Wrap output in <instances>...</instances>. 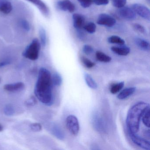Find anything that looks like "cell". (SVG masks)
<instances>
[{"mask_svg": "<svg viewBox=\"0 0 150 150\" xmlns=\"http://www.w3.org/2000/svg\"><path fill=\"white\" fill-rule=\"evenodd\" d=\"M52 86L50 71L44 67L40 68L34 92L38 100L48 106L51 105L53 102Z\"/></svg>", "mask_w": 150, "mask_h": 150, "instance_id": "obj_1", "label": "cell"}, {"mask_svg": "<svg viewBox=\"0 0 150 150\" xmlns=\"http://www.w3.org/2000/svg\"><path fill=\"white\" fill-rule=\"evenodd\" d=\"M149 105L148 103L140 102L133 105L129 110L126 122L129 132L136 133L139 130V123L142 113Z\"/></svg>", "mask_w": 150, "mask_h": 150, "instance_id": "obj_2", "label": "cell"}, {"mask_svg": "<svg viewBox=\"0 0 150 150\" xmlns=\"http://www.w3.org/2000/svg\"><path fill=\"white\" fill-rule=\"evenodd\" d=\"M41 44L37 38L32 40L23 52V56L28 59L36 60L39 57Z\"/></svg>", "mask_w": 150, "mask_h": 150, "instance_id": "obj_3", "label": "cell"}, {"mask_svg": "<svg viewBox=\"0 0 150 150\" xmlns=\"http://www.w3.org/2000/svg\"><path fill=\"white\" fill-rule=\"evenodd\" d=\"M66 125L69 131L74 136H77L79 131V124L78 118L73 115L67 117Z\"/></svg>", "mask_w": 150, "mask_h": 150, "instance_id": "obj_4", "label": "cell"}, {"mask_svg": "<svg viewBox=\"0 0 150 150\" xmlns=\"http://www.w3.org/2000/svg\"><path fill=\"white\" fill-rule=\"evenodd\" d=\"M132 8L134 10L136 14L147 20H150V11L148 8L144 5L139 4H135L132 5Z\"/></svg>", "mask_w": 150, "mask_h": 150, "instance_id": "obj_5", "label": "cell"}, {"mask_svg": "<svg viewBox=\"0 0 150 150\" xmlns=\"http://www.w3.org/2000/svg\"><path fill=\"white\" fill-rule=\"evenodd\" d=\"M119 16L126 21H133L136 19L137 15L132 8L123 7L118 10Z\"/></svg>", "mask_w": 150, "mask_h": 150, "instance_id": "obj_6", "label": "cell"}, {"mask_svg": "<svg viewBox=\"0 0 150 150\" xmlns=\"http://www.w3.org/2000/svg\"><path fill=\"white\" fill-rule=\"evenodd\" d=\"M130 137L132 141L138 146L145 150H150V143L149 141L136 135V133L129 132Z\"/></svg>", "mask_w": 150, "mask_h": 150, "instance_id": "obj_7", "label": "cell"}, {"mask_svg": "<svg viewBox=\"0 0 150 150\" xmlns=\"http://www.w3.org/2000/svg\"><path fill=\"white\" fill-rule=\"evenodd\" d=\"M33 3L39 9L41 13L46 18H49L50 16V11L47 5L42 0H26Z\"/></svg>", "mask_w": 150, "mask_h": 150, "instance_id": "obj_8", "label": "cell"}, {"mask_svg": "<svg viewBox=\"0 0 150 150\" xmlns=\"http://www.w3.org/2000/svg\"><path fill=\"white\" fill-rule=\"evenodd\" d=\"M115 19L105 13L100 14L98 16L97 24L108 27H112L116 23Z\"/></svg>", "mask_w": 150, "mask_h": 150, "instance_id": "obj_9", "label": "cell"}, {"mask_svg": "<svg viewBox=\"0 0 150 150\" xmlns=\"http://www.w3.org/2000/svg\"><path fill=\"white\" fill-rule=\"evenodd\" d=\"M56 7L61 11H68L71 13H73L75 9L74 4L70 0H61L56 3Z\"/></svg>", "mask_w": 150, "mask_h": 150, "instance_id": "obj_10", "label": "cell"}, {"mask_svg": "<svg viewBox=\"0 0 150 150\" xmlns=\"http://www.w3.org/2000/svg\"><path fill=\"white\" fill-rule=\"evenodd\" d=\"M25 85L22 82H17L12 84H6L4 86L6 91L10 92H18L24 89Z\"/></svg>", "mask_w": 150, "mask_h": 150, "instance_id": "obj_11", "label": "cell"}, {"mask_svg": "<svg viewBox=\"0 0 150 150\" xmlns=\"http://www.w3.org/2000/svg\"><path fill=\"white\" fill-rule=\"evenodd\" d=\"M73 25L77 29H81L83 28L85 23V18L82 15L80 14H74L72 16Z\"/></svg>", "mask_w": 150, "mask_h": 150, "instance_id": "obj_12", "label": "cell"}, {"mask_svg": "<svg viewBox=\"0 0 150 150\" xmlns=\"http://www.w3.org/2000/svg\"><path fill=\"white\" fill-rule=\"evenodd\" d=\"M13 6L9 0H0V12L5 14L10 13L13 10Z\"/></svg>", "mask_w": 150, "mask_h": 150, "instance_id": "obj_13", "label": "cell"}, {"mask_svg": "<svg viewBox=\"0 0 150 150\" xmlns=\"http://www.w3.org/2000/svg\"><path fill=\"white\" fill-rule=\"evenodd\" d=\"M111 50L113 52L119 56H125L129 53L130 50L129 47L122 45L120 46H113Z\"/></svg>", "mask_w": 150, "mask_h": 150, "instance_id": "obj_14", "label": "cell"}, {"mask_svg": "<svg viewBox=\"0 0 150 150\" xmlns=\"http://www.w3.org/2000/svg\"><path fill=\"white\" fill-rule=\"evenodd\" d=\"M134 42L137 46L142 50L149 51L150 50V44L147 41L139 38H136Z\"/></svg>", "mask_w": 150, "mask_h": 150, "instance_id": "obj_15", "label": "cell"}, {"mask_svg": "<svg viewBox=\"0 0 150 150\" xmlns=\"http://www.w3.org/2000/svg\"><path fill=\"white\" fill-rule=\"evenodd\" d=\"M136 88L130 87L123 90L117 96V98L119 100H124L130 96L135 92Z\"/></svg>", "mask_w": 150, "mask_h": 150, "instance_id": "obj_16", "label": "cell"}, {"mask_svg": "<svg viewBox=\"0 0 150 150\" xmlns=\"http://www.w3.org/2000/svg\"><path fill=\"white\" fill-rule=\"evenodd\" d=\"M150 105H148L142 113V121L144 125L148 128H150Z\"/></svg>", "mask_w": 150, "mask_h": 150, "instance_id": "obj_17", "label": "cell"}, {"mask_svg": "<svg viewBox=\"0 0 150 150\" xmlns=\"http://www.w3.org/2000/svg\"><path fill=\"white\" fill-rule=\"evenodd\" d=\"M96 57L98 61L103 63H108L111 60V58L110 57L100 51L96 52Z\"/></svg>", "mask_w": 150, "mask_h": 150, "instance_id": "obj_18", "label": "cell"}, {"mask_svg": "<svg viewBox=\"0 0 150 150\" xmlns=\"http://www.w3.org/2000/svg\"><path fill=\"white\" fill-rule=\"evenodd\" d=\"M84 78L86 83L88 86L92 89H96L97 88V85L92 77L87 73H84Z\"/></svg>", "mask_w": 150, "mask_h": 150, "instance_id": "obj_19", "label": "cell"}, {"mask_svg": "<svg viewBox=\"0 0 150 150\" xmlns=\"http://www.w3.org/2000/svg\"><path fill=\"white\" fill-rule=\"evenodd\" d=\"M52 133L55 137L60 140H62L64 138V135L63 131L57 125H54L51 129Z\"/></svg>", "mask_w": 150, "mask_h": 150, "instance_id": "obj_20", "label": "cell"}, {"mask_svg": "<svg viewBox=\"0 0 150 150\" xmlns=\"http://www.w3.org/2000/svg\"><path fill=\"white\" fill-rule=\"evenodd\" d=\"M108 41L109 43L111 44H115L119 45H124L125 44V42L123 39L117 36L113 35L108 38Z\"/></svg>", "mask_w": 150, "mask_h": 150, "instance_id": "obj_21", "label": "cell"}, {"mask_svg": "<svg viewBox=\"0 0 150 150\" xmlns=\"http://www.w3.org/2000/svg\"><path fill=\"white\" fill-rule=\"evenodd\" d=\"M124 86V81H122L117 84H113L110 88V93L113 94L118 93L123 88Z\"/></svg>", "mask_w": 150, "mask_h": 150, "instance_id": "obj_22", "label": "cell"}, {"mask_svg": "<svg viewBox=\"0 0 150 150\" xmlns=\"http://www.w3.org/2000/svg\"><path fill=\"white\" fill-rule=\"evenodd\" d=\"M52 85L59 86L62 83V77L58 73L55 72L52 77Z\"/></svg>", "mask_w": 150, "mask_h": 150, "instance_id": "obj_23", "label": "cell"}, {"mask_svg": "<svg viewBox=\"0 0 150 150\" xmlns=\"http://www.w3.org/2000/svg\"><path fill=\"white\" fill-rule=\"evenodd\" d=\"M39 35L40 37L41 44L43 47H45L47 42V36L46 31L42 27H41L39 29Z\"/></svg>", "mask_w": 150, "mask_h": 150, "instance_id": "obj_24", "label": "cell"}, {"mask_svg": "<svg viewBox=\"0 0 150 150\" xmlns=\"http://www.w3.org/2000/svg\"><path fill=\"white\" fill-rule=\"evenodd\" d=\"M81 60L82 64L87 68H91L95 66L96 64L92 62L91 60L86 58V57H83V56L81 57Z\"/></svg>", "mask_w": 150, "mask_h": 150, "instance_id": "obj_25", "label": "cell"}, {"mask_svg": "<svg viewBox=\"0 0 150 150\" xmlns=\"http://www.w3.org/2000/svg\"><path fill=\"white\" fill-rule=\"evenodd\" d=\"M96 25L93 22L88 23L84 27V29L90 34L95 33L96 30Z\"/></svg>", "mask_w": 150, "mask_h": 150, "instance_id": "obj_26", "label": "cell"}, {"mask_svg": "<svg viewBox=\"0 0 150 150\" xmlns=\"http://www.w3.org/2000/svg\"><path fill=\"white\" fill-rule=\"evenodd\" d=\"M4 112L5 115L8 116L13 115L15 113L14 108L12 105H10V104L7 105L4 108Z\"/></svg>", "mask_w": 150, "mask_h": 150, "instance_id": "obj_27", "label": "cell"}, {"mask_svg": "<svg viewBox=\"0 0 150 150\" xmlns=\"http://www.w3.org/2000/svg\"><path fill=\"white\" fill-rule=\"evenodd\" d=\"M111 1L114 6L118 8L125 6L127 2V0H111Z\"/></svg>", "mask_w": 150, "mask_h": 150, "instance_id": "obj_28", "label": "cell"}, {"mask_svg": "<svg viewBox=\"0 0 150 150\" xmlns=\"http://www.w3.org/2000/svg\"><path fill=\"white\" fill-rule=\"evenodd\" d=\"M30 129L34 132H39L42 130V126L39 123H34L30 125Z\"/></svg>", "mask_w": 150, "mask_h": 150, "instance_id": "obj_29", "label": "cell"}, {"mask_svg": "<svg viewBox=\"0 0 150 150\" xmlns=\"http://www.w3.org/2000/svg\"><path fill=\"white\" fill-rule=\"evenodd\" d=\"M81 6L84 8H87L89 7L93 3V0H78Z\"/></svg>", "mask_w": 150, "mask_h": 150, "instance_id": "obj_30", "label": "cell"}, {"mask_svg": "<svg viewBox=\"0 0 150 150\" xmlns=\"http://www.w3.org/2000/svg\"><path fill=\"white\" fill-rule=\"evenodd\" d=\"M133 28L135 30L142 34H145L146 33V30L144 26H142L138 23H134L133 24Z\"/></svg>", "mask_w": 150, "mask_h": 150, "instance_id": "obj_31", "label": "cell"}, {"mask_svg": "<svg viewBox=\"0 0 150 150\" xmlns=\"http://www.w3.org/2000/svg\"><path fill=\"white\" fill-rule=\"evenodd\" d=\"M83 51L84 53L86 55H90L93 53L94 50L92 46L88 45H86L83 46Z\"/></svg>", "mask_w": 150, "mask_h": 150, "instance_id": "obj_32", "label": "cell"}, {"mask_svg": "<svg viewBox=\"0 0 150 150\" xmlns=\"http://www.w3.org/2000/svg\"><path fill=\"white\" fill-rule=\"evenodd\" d=\"M20 23H21V27H22L25 30H26V31H29L30 28V25L29 23L28 22V21L25 20H22V21L20 22Z\"/></svg>", "mask_w": 150, "mask_h": 150, "instance_id": "obj_33", "label": "cell"}, {"mask_svg": "<svg viewBox=\"0 0 150 150\" xmlns=\"http://www.w3.org/2000/svg\"><path fill=\"white\" fill-rule=\"evenodd\" d=\"M26 104L29 106H33L37 103L36 98L34 96L30 97L26 102Z\"/></svg>", "mask_w": 150, "mask_h": 150, "instance_id": "obj_34", "label": "cell"}, {"mask_svg": "<svg viewBox=\"0 0 150 150\" xmlns=\"http://www.w3.org/2000/svg\"><path fill=\"white\" fill-rule=\"evenodd\" d=\"M93 2L97 6H103L108 4L109 0H93Z\"/></svg>", "mask_w": 150, "mask_h": 150, "instance_id": "obj_35", "label": "cell"}, {"mask_svg": "<svg viewBox=\"0 0 150 150\" xmlns=\"http://www.w3.org/2000/svg\"><path fill=\"white\" fill-rule=\"evenodd\" d=\"M11 63V60L9 59H6V60L1 61V62H0V68L8 65L10 64Z\"/></svg>", "mask_w": 150, "mask_h": 150, "instance_id": "obj_36", "label": "cell"}, {"mask_svg": "<svg viewBox=\"0 0 150 150\" xmlns=\"http://www.w3.org/2000/svg\"><path fill=\"white\" fill-rule=\"evenodd\" d=\"M3 129H4V128H3V126L1 125L0 124V132H2Z\"/></svg>", "mask_w": 150, "mask_h": 150, "instance_id": "obj_37", "label": "cell"}, {"mask_svg": "<svg viewBox=\"0 0 150 150\" xmlns=\"http://www.w3.org/2000/svg\"><path fill=\"white\" fill-rule=\"evenodd\" d=\"M0 80H1V79H0Z\"/></svg>", "mask_w": 150, "mask_h": 150, "instance_id": "obj_38", "label": "cell"}]
</instances>
